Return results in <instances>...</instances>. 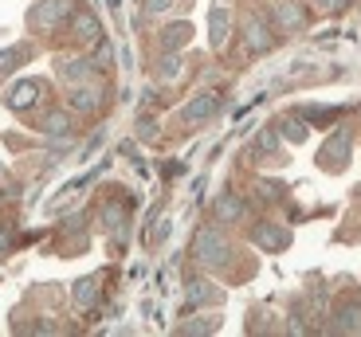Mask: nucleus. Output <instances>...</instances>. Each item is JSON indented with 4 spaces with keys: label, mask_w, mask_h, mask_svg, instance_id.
<instances>
[{
    "label": "nucleus",
    "mask_w": 361,
    "mask_h": 337,
    "mask_svg": "<svg viewBox=\"0 0 361 337\" xmlns=\"http://www.w3.org/2000/svg\"><path fill=\"white\" fill-rule=\"evenodd\" d=\"M192 255L204 267H224L228 255H232V247H228V239L220 228H200L197 239H192Z\"/></svg>",
    "instance_id": "obj_1"
},
{
    "label": "nucleus",
    "mask_w": 361,
    "mask_h": 337,
    "mask_svg": "<svg viewBox=\"0 0 361 337\" xmlns=\"http://www.w3.org/2000/svg\"><path fill=\"white\" fill-rule=\"evenodd\" d=\"M67 16H71V0H39L36 8L27 12L32 27H59Z\"/></svg>",
    "instance_id": "obj_2"
},
{
    "label": "nucleus",
    "mask_w": 361,
    "mask_h": 337,
    "mask_svg": "<svg viewBox=\"0 0 361 337\" xmlns=\"http://www.w3.org/2000/svg\"><path fill=\"white\" fill-rule=\"evenodd\" d=\"M318 165H322V169H334V173L350 165V134H345V129H338V134L322 146V153H318Z\"/></svg>",
    "instance_id": "obj_3"
},
{
    "label": "nucleus",
    "mask_w": 361,
    "mask_h": 337,
    "mask_svg": "<svg viewBox=\"0 0 361 337\" xmlns=\"http://www.w3.org/2000/svg\"><path fill=\"white\" fill-rule=\"evenodd\" d=\"M244 44H247V51H252V55H263L271 47V32H267V24H263L259 16H247L244 20Z\"/></svg>",
    "instance_id": "obj_4"
},
{
    "label": "nucleus",
    "mask_w": 361,
    "mask_h": 337,
    "mask_svg": "<svg viewBox=\"0 0 361 337\" xmlns=\"http://www.w3.org/2000/svg\"><path fill=\"white\" fill-rule=\"evenodd\" d=\"M255 243L263 251H283V247H290V231L279 228V224H259L255 228Z\"/></svg>",
    "instance_id": "obj_5"
},
{
    "label": "nucleus",
    "mask_w": 361,
    "mask_h": 337,
    "mask_svg": "<svg viewBox=\"0 0 361 337\" xmlns=\"http://www.w3.org/2000/svg\"><path fill=\"white\" fill-rule=\"evenodd\" d=\"M44 91V82H36V79H24V82H16L8 91V106L12 110H32L36 106V94Z\"/></svg>",
    "instance_id": "obj_6"
},
{
    "label": "nucleus",
    "mask_w": 361,
    "mask_h": 337,
    "mask_svg": "<svg viewBox=\"0 0 361 337\" xmlns=\"http://www.w3.org/2000/svg\"><path fill=\"white\" fill-rule=\"evenodd\" d=\"M216 110H220L216 94H197V98H192L189 106L180 110V118H185V122H204V118H212Z\"/></svg>",
    "instance_id": "obj_7"
},
{
    "label": "nucleus",
    "mask_w": 361,
    "mask_h": 337,
    "mask_svg": "<svg viewBox=\"0 0 361 337\" xmlns=\"http://www.w3.org/2000/svg\"><path fill=\"white\" fill-rule=\"evenodd\" d=\"M185 294H189V306H220V298H224V294L212 283H204V279H192Z\"/></svg>",
    "instance_id": "obj_8"
},
{
    "label": "nucleus",
    "mask_w": 361,
    "mask_h": 337,
    "mask_svg": "<svg viewBox=\"0 0 361 337\" xmlns=\"http://www.w3.org/2000/svg\"><path fill=\"white\" fill-rule=\"evenodd\" d=\"M275 16H279V24L287 27V32L307 27V12H302V4H295V0H279V4H275Z\"/></svg>",
    "instance_id": "obj_9"
},
{
    "label": "nucleus",
    "mask_w": 361,
    "mask_h": 337,
    "mask_svg": "<svg viewBox=\"0 0 361 337\" xmlns=\"http://www.w3.org/2000/svg\"><path fill=\"white\" fill-rule=\"evenodd\" d=\"M208 39H212V47H224V39H228V4H216V8L208 12Z\"/></svg>",
    "instance_id": "obj_10"
},
{
    "label": "nucleus",
    "mask_w": 361,
    "mask_h": 337,
    "mask_svg": "<svg viewBox=\"0 0 361 337\" xmlns=\"http://www.w3.org/2000/svg\"><path fill=\"white\" fill-rule=\"evenodd\" d=\"M24 59H32V44H16V47H4L0 51V79H8Z\"/></svg>",
    "instance_id": "obj_11"
},
{
    "label": "nucleus",
    "mask_w": 361,
    "mask_h": 337,
    "mask_svg": "<svg viewBox=\"0 0 361 337\" xmlns=\"http://www.w3.org/2000/svg\"><path fill=\"white\" fill-rule=\"evenodd\" d=\"M334 329L338 333H357L361 329V302H345L342 310L334 314Z\"/></svg>",
    "instance_id": "obj_12"
},
{
    "label": "nucleus",
    "mask_w": 361,
    "mask_h": 337,
    "mask_svg": "<svg viewBox=\"0 0 361 337\" xmlns=\"http://www.w3.org/2000/svg\"><path fill=\"white\" fill-rule=\"evenodd\" d=\"M244 201H235L232 192H224V196H220L216 201V220L220 224H235V220H244Z\"/></svg>",
    "instance_id": "obj_13"
},
{
    "label": "nucleus",
    "mask_w": 361,
    "mask_h": 337,
    "mask_svg": "<svg viewBox=\"0 0 361 337\" xmlns=\"http://www.w3.org/2000/svg\"><path fill=\"white\" fill-rule=\"evenodd\" d=\"M189 36H192L189 24H169L161 32V51H177V47H185V44H189Z\"/></svg>",
    "instance_id": "obj_14"
},
{
    "label": "nucleus",
    "mask_w": 361,
    "mask_h": 337,
    "mask_svg": "<svg viewBox=\"0 0 361 337\" xmlns=\"http://www.w3.org/2000/svg\"><path fill=\"white\" fill-rule=\"evenodd\" d=\"M99 87H75L71 91V110H82V114H90V110H99Z\"/></svg>",
    "instance_id": "obj_15"
},
{
    "label": "nucleus",
    "mask_w": 361,
    "mask_h": 337,
    "mask_svg": "<svg viewBox=\"0 0 361 337\" xmlns=\"http://www.w3.org/2000/svg\"><path fill=\"white\" fill-rule=\"evenodd\" d=\"M75 32H79L82 44H99L102 39V27H99V20L90 16V12H82V16L75 20Z\"/></svg>",
    "instance_id": "obj_16"
},
{
    "label": "nucleus",
    "mask_w": 361,
    "mask_h": 337,
    "mask_svg": "<svg viewBox=\"0 0 361 337\" xmlns=\"http://www.w3.org/2000/svg\"><path fill=\"white\" fill-rule=\"evenodd\" d=\"M71 298H75V306H94V298H99V279H79Z\"/></svg>",
    "instance_id": "obj_17"
},
{
    "label": "nucleus",
    "mask_w": 361,
    "mask_h": 337,
    "mask_svg": "<svg viewBox=\"0 0 361 337\" xmlns=\"http://www.w3.org/2000/svg\"><path fill=\"white\" fill-rule=\"evenodd\" d=\"M59 75H63V79L67 82H87L90 79V75H94V63H90V59H67V63H63V71H59Z\"/></svg>",
    "instance_id": "obj_18"
},
{
    "label": "nucleus",
    "mask_w": 361,
    "mask_h": 337,
    "mask_svg": "<svg viewBox=\"0 0 361 337\" xmlns=\"http://www.w3.org/2000/svg\"><path fill=\"white\" fill-rule=\"evenodd\" d=\"M44 134H47V137H59V141H63V137L71 134V118H67V114H51V118L44 122Z\"/></svg>",
    "instance_id": "obj_19"
},
{
    "label": "nucleus",
    "mask_w": 361,
    "mask_h": 337,
    "mask_svg": "<svg viewBox=\"0 0 361 337\" xmlns=\"http://www.w3.org/2000/svg\"><path fill=\"white\" fill-rule=\"evenodd\" d=\"M279 129H283V137H287V141H307V134H310V126L302 118H287Z\"/></svg>",
    "instance_id": "obj_20"
},
{
    "label": "nucleus",
    "mask_w": 361,
    "mask_h": 337,
    "mask_svg": "<svg viewBox=\"0 0 361 337\" xmlns=\"http://www.w3.org/2000/svg\"><path fill=\"white\" fill-rule=\"evenodd\" d=\"M275 149H279V134H275V129H263L259 141H255V157H267V153H275Z\"/></svg>",
    "instance_id": "obj_21"
},
{
    "label": "nucleus",
    "mask_w": 361,
    "mask_h": 337,
    "mask_svg": "<svg viewBox=\"0 0 361 337\" xmlns=\"http://www.w3.org/2000/svg\"><path fill=\"white\" fill-rule=\"evenodd\" d=\"M161 82H173V79H180V59H173V51H165V59H161Z\"/></svg>",
    "instance_id": "obj_22"
},
{
    "label": "nucleus",
    "mask_w": 361,
    "mask_h": 337,
    "mask_svg": "<svg viewBox=\"0 0 361 337\" xmlns=\"http://www.w3.org/2000/svg\"><path fill=\"white\" fill-rule=\"evenodd\" d=\"M220 322H189V326H180V333H212V329H216Z\"/></svg>",
    "instance_id": "obj_23"
},
{
    "label": "nucleus",
    "mask_w": 361,
    "mask_h": 337,
    "mask_svg": "<svg viewBox=\"0 0 361 337\" xmlns=\"http://www.w3.org/2000/svg\"><path fill=\"white\" fill-rule=\"evenodd\" d=\"M279 192H287V189H283V184H267V181L259 184V196H263V201H271V196H279Z\"/></svg>",
    "instance_id": "obj_24"
},
{
    "label": "nucleus",
    "mask_w": 361,
    "mask_h": 337,
    "mask_svg": "<svg viewBox=\"0 0 361 337\" xmlns=\"http://www.w3.org/2000/svg\"><path fill=\"white\" fill-rule=\"evenodd\" d=\"M137 134H142V137H154V134H157V122H154V118H142V122H137Z\"/></svg>",
    "instance_id": "obj_25"
},
{
    "label": "nucleus",
    "mask_w": 361,
    "mask_h": 337,
    "mask_svg": "<svg viewBox=\"0 0 361 337\" xmlns=\"http://www.w3.org/2000/svg\"><path fill=\"white\" fill-rule=\"evenodd\" d=\"M169 4H173V0H145V8H149V12H165Z\"/></svg>",
    "instance_id": "obj_26"
},
{
    "label": "nucleus",
    "mask_w": 361,
    "mask_h": 337,
    "mask_svg": "<svg viewBox=\"0 0 361 337\" xmlns=\"http://www.w3.org/2000/svg\"><path fill=\"white\" fill-rule=\"evenodd\" d=\"M8 247H12V236H8V231H4V228H0V255H4Z\"/></svg>",
    "instance_id": "obj_27"
},
{
    "label": "nucleus",
    "mask_w": 361,
    "mask_h": 337,
    "mask_svg": "<svg viewBox=\"0 0 361 337\" xmlns=\"http://www.w3.org/2000/svg\"><path fill=\"white\" fill-rule=\"evenodd\" d=\"M118 4H122V0H110V8H118Z\"/></svg>",
    "instance_id": "obj_28"
},
{
    "label": "nucleus",
    "mask_w": 361,
    "mask_h": 337,
    "mask_svg": "<svg viewBox=\"0 0 361 337\" xmlns=\"http://www.w3.org/2000/svg\"><path fill=\"white\" fill-rule=\"evenodd\" d=\"M318 4H330V0H318Z\"/></svg>",
    "instance_id": "obj_29"
}]
</instances>
